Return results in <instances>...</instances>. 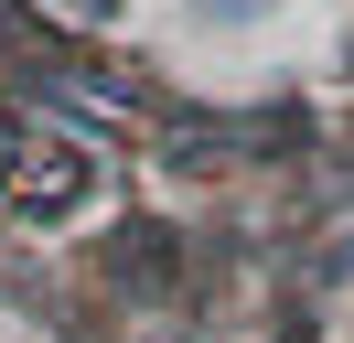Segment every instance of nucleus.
Here are the masks:
<instances>
[{"instance_id": "f03ea898", "label": "nucleus", "mask_w": 354, "mask_h": 343, "mask_svg": "<svg viewBox=\"0 0 354 343\" xmlns=\"http://www.w3.org/2000/svg\"><path fill=\"white\" fill-rule=\"evenodd\" d=\"M322 279H333V290H354V225H344V236H322Z\"/></svg>"}, {"instance_id": "7ed1b4c3", "label": "nucleus", "mask_w": 354, "mask_h": 343, "mask_svg": "<svg viewBox=\"0 0 354 343\" xmlns=\"http://www.w3.org/2000/svg\"><path fill=\"white\" fill-rule=\"evenodd\" d=\"M204 21H258V11H279V0H194Z\"/></svg>"}, {"instance_id": "20e7f679", "label": "nucleus", "mask_w": 354, "mask_h": 343, "mask_svg": "<svg viewBox=\"0 0 354 343\" xmlns=\"http://www.w3.org/2000/svg\"><path fill=\"white\" fill-rule=\"evenodd\" d=\"M54 11H75V21H108V11H118V0H54Z\"/></svg>"}, {"instance_id": "f257e3e1", "label": "nucleus", "mask_w": 354, "mask_h": 343, "mask_svg": "<svg viewBox=\"0 0 354 343\" xmlns=\"http://www.w3.org/2000/svg\"><path fill=\"white\" fill-rule=\"evenodd\" d=\"M86 183H97V161L75 140H22V150H11V204H22V214H75Z\"/></svg>"}]
</instances>
